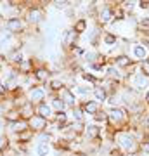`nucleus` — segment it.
Masks as SVG:
<instances>
[{"label":"nucleus","instance_id":"f257e3e1","mask_svg":"<svg viewBox=\"0 0 149 156\" xmlns=\"http://www.w3.org/2000/svg\"><path fill=\"white\" fill-rule=\"evenodd\" d=\"M111 144H113V147H116V149L120 151L122 154H130V153H139L140 151V142H139V139L135 137V134L130 128L113 132Z\"/></svg>","mask_w":149,"mask_h":156},{"label":"nucleus","instance_id":"f03ea898","mask_svg":"<svg viewBox=\"0 0 149 156\" xmlns=\"http://www.w3.org/2000/svg\"><path fill=\"white\" fill-rule=\"evenodd\" d=\"M26 11L23 14L26 24L31 28H38L40 24L45 23V4L49 5L50 2H23Z\"/></svg>","mask_w":149,"mask_h":156},{"label":"nucleus","instance_id":"7ed1b4c3","mask_svg":"<svg viewBox=\"0 0 149 156\" xmlns=\"http://www.w3.org/2000/svg\"><path fill=\"white\" fill-rule=\"evenodd\" d=\"M106 113H108V127L106 128H109L111 132L130 128V113L127 108H108Z\"/></svg>","mask_w":149,"mask_h":156},{"label":"nucleus","instance_id":"20e7f679","mask_svg":"<svg viewBox=\"0 0 149 156\" xmlns=\"http://www.w3.org/2000/svg\"><path fill=\"white\" fill-rule=\"evenodd\" d=\"M115 21V4L113 2H97V12H95V23L97 26H109Z\"/></svg>","mask_w":149,"mask_h":156},{"label":"nucleus","instance_id":"39448f33","mask_svg":"<svg viewBox=\"0 0 149 156\" xmlns=\"http://www.w3.org/2000/svg\"><path fill=\"white\" fill-rule=\"evenodd\" d=\"M2 28L5 30V31H9L11 35H14V37H24L28 33L30 26L26 24L23 16H12L2 23Z\"/></svg>","mask_w":149,"mask_h":156},{"label":"nucleus","instance_id":"423d86ee","mask_svg":"<svg viewBox=\"0 0 149 156\" xmlns=\"http://www.w3.org/2000/svg\"><path fill=\"white\" fill-rule=\"evenodd\" d=\"M125 85H128L132 90H135L139 95H144L146 92L149 90V78L144 76L142 73L139 71V64L137 68H135V71L130 75V76L127 78V82H125Z\"/></svg>","mask_w":149,"mask_h":156},{"label":"nucleus","instance_id":"0eeeda50","mask_svg":"<svg viewBox=\"0 0 149 156\" xmlns=\"http://www.w3.org/2000/svg\"><path fill=\"white\" fill-rule=\"evenodd\" d=\"M26 101L31 102L33 106L40 104V102H45L47 101V95H49V90L45 89V85H33L31 89L26 90Z\"/></svg>","mask_w":149,"mask_h":156},{"label":"nucleus","instance_id":"6e6552de","mask_svg":"<svg viewBox=\"0 0 149 156\" xmlns=\"http://www.w3.org/2000/svg\"><path fill=\"white\" fill-rule=\"evenodd\" d=\"M80 38H82V37H80V35H78L71 26L66 28L64 31H62V35H61V47H62V50L69 52L73 47H76V45H78Z\"/></svg>","mask_w":149,"mask_h":156},{"label":"nucleus","instance_id":"1a4fd4ad","mask_svg":"<svg viewBox=\"0 0 149 156\" xmlns=\"http://www.w3.org/2000/svg\"><path fill=\"white\" fill-rule=\"evenodd\" d=\"M109 62L113 64L115 68H118L120 71H128V69H132L137 62L133 61L132 57H130V54H127V52H122V54H118L116 57H113V59H109Z\"/></svg>","mask_w":149,"mask_h":156},{"label":"nucleus","instance_id":"9d476101","mask_svg":"<svg viewBox=\"0 0 149 156\" xmlns=\"http://www.w3.org/2000/svg\"><path fill=\"white\" fill-rule=\"evenodd\" d=\"M149 56V49L147 45L142 44L140 40H133L132 42V49H130V57H132L135 62H142L146 61Z\"/></svg>","mask_w":149,"mask_h":156},{"label":"nucleus","instance_id":"9b49d317","mask_svg":"<svg viewBox=\"0 0 149 156\" xmlns=\"http://www.w3.org/2000/svg\"><path fill=\"white\" fill-rule=\"evenodd\" d=\"M33 78L37 82V85H47L54 76H52V69L47 64H38L33 69Z\"/></svg>","mask_w":149,"mask_h":156},{"label":"nucleus","instance_id":"f8f14e48","mask_svg":"<svg viewBox=\"0 0 149 156\" xmlns=\"http://www.w3.org/2000/svg\"><path fill=\"white\" fill-rule=\"evenodd\" d=\"M55 95H57V97L66 104L68 109H71V108H75L76 104H80V101H78V97L75 95V92L71 90V87H64V89H61Z\"/></svg>","mask_w":149,"mask_h":156},{"label":"nucleus","instance_id":"ddd939ff","mask_svg":"<svg viewBox=\"0 0 149 156\" xmlns=\"http://www.w3.org/2000/svg\"><path fill=\"white\" fill-rule=\"evenodd\" d=\"M5 59H7V64H9V66L17 68L23 61H24V59H26V56H24L23 47H16V49L7 50V52H5Z\"/></svg>","mask_w":149,"mask_h":156},{"label":"nucleus","instance_id":"4468645a","mask_svg":"<svg viewBox=\"0 0 149 156\" xmlns=\"http://www.w3.org/2000/svg\"><path fill=\"white\" fill-rule=\"evenodd\" d=\"M47 127H49V120H45V118L38 116V115H33V116L28 120V128L35 135L40 134V132H44V130H47Z\"/></svg>","mask_w":149,"mask_h":156},{"label":"nucleus","instance_id":"2eb2a0df","mask_svg":"<svg viewBox=\"0 0 149 156\" xmlns=\"http://www.w3.org/2000/svg\"><path fill=\"white\" fill-rule=\"evenodd\" d=\"M80 106H82V109H83V113H85V116H95L97 113L102 109V106H101L99 102H95L94 99H87V101H82L80 102Z\"/></svg>","mask_w":149,"mask_h":156},{"label":"nucleus","instance_id":"dca6fc26","mask_svg":"<svg viewBox=\"0 0 149 156\" xmlns=\"http://www.w3.org/2000/svg\"><path fill=\"white\" fill-rule=\"evenodd\" d=\"M92 89L94 87H90V85L87 83H76V85H73L71 90L75 92V95L78 97V101L82 102V101H87L90 95H92Z\"/></svg>","mask_w":149,"mask_h":156},{"label":"nucleus","instance_id":"f3484780","mask_svg":"<svg viewBox=\"0 0 149 156\" xmlns=\"http://www.w3.org/2000/svg\"><path fill=\"white\" fill-rule=\"evenodd\" d=\"M5 127H7L9 139L14 137V135H17V134H21V132H24V130H30L26 120H19V122H14V123H5Z\"/></svg>","mask_w":149,"mask_h":156},{"label":"nucleus","instance_id":"a211bd4d","mask_svg":"<svg viewBox=\"0 0 149 156\" xmlns=\"http://www.w3.org/2000/svg\"><path fill=\"white\" fill-rule=\"evenodd\" d=\"M35 115H38V116L45 118V120H52V116H54V109L50 108L49 101H45V102H40V104H37L35 106Z\"/></svg>","mask_w":149,"mask_h":156},{"label":"nucleus","instance_id":"6ab92c4d","mask_svg":"<svg viewBox=\"0 0 149 156\" xmlns=\"http://www.w3.org/2000/svg\"><path fill=\"white\" fill-rule=\"evenodd\" d=\"M120 42H122L120 37L116 33H113V31H104V33H102V38H101V45H106V47H109V49L116 47Z\"/></svg>","mask_w":149,"mask_h":156},{"label":"nucleus","instance_id":"aec40b11","mask_svg":"<svg viewBox=\"0 0 149 156\" xmlns=\"http://www.w3.org/2000/svg\"><path fill=\"white\" fill-rule=\"evenodd\" d=\"M92 97H94L95 102H99L101 106H102V104H104L106 101H108L109 94H108V92H106V89L99 83V85H95L94 89H92Z\"/></svg>","mask_w":149,"mask_h":156},{"label":"nucleus","instance_id":"412c9836","mask_svg":"<svg viewBox=\"0 0 149 156\" xmlns=\"http://www.w3.org/2000/svg\"><path fill=\"white\" fill-rule=\"evenodd\" d=\"M71 28L76 31L80 37H82L85 31H88V19L85 16H80V17H76L75 21H73V24H71Z\"/></svg>","mask_w":149,"mask_h":156},{"label":"nucleus","instance_id":"4be33fe9","mask_svg":"<svg viewBox=\"0 0 149 156\" xmlns=\"http://www.w3.org/2000/svg\"><path fill=\"white\" fill-rule=\"evenodd\" d=\"M2 120H4L5 123H14V122L23 120L21 115H19V108H9V109L2 115Z\"/></svg>","mask_w":149,"mask_h":156},{"label":"nucleus","instance_id":"5701e85b","mask_svg":"<svg viewBox=\"0 0 149 156\" xmlns=\"http://www.w3.org/2000/svg\"><path fill=\"white\" fill-rule=\"evenodd\" d=\"M68 113H69V120L71 122H87V116H85V113H83L82 106L80 104H76L75 108H71V109H68Z\"/></svg>","mask_w":149,"mask_h":156},{"label":"nucleus","instance_id":"b1692460","mask_svg":"<svg viewBox=\"0 0 149 156\" xmlns=\"http://www.w3.org/2000/svg\"><path fill=\"white\" fill-rule=\"evenodd\" d=\"M19 115H21L23 120H30V118L35 115V106L31 104V102H28V101H24L21 106H19Z\"/></svg>","mask_w":149,"mask_h":156},{"label":"nucleus","instance_id":"393cba45","mask_svg":"<svg viewBox=\"0 0 149 156\" xmlns=\"http://www.w3.org/2000/svg\"><path fill=\"white\" fill-rule=\"evenodd\" d=\"M49 104H50V108L54 109V113H59V111H68V108H66V104L62 102L57 95H49Z\"/></svg>","mask_w":149,"mask_h":156},{"label":"nucleus","instance_id":"a878e982","mask_svg":"<svg viewBox=\"0 0 149 156\" xmlns=\"http://www.w3.org/2000/svg\"><path fill=\"white\" fill-rule=\"evenodd\" d=\"M54 134H50L49 130H44L40 134L35 135V142H42V144H52L54 142Z\"/></svg>","mask_w":149,"mask_h":156},{"label":"nucleus","instance_id":"bb28decb","mask_svg":"<svg viewBox=\"0 0 149 156\" xmlns=\"http://www.w3.org/2000/svg\"><path fill=\"white\" fill-rule=\"evenodd\" d=\"M52 144H42V142H37L35 144V154L37 156H50L52 153Z\"/></svg>","mask_w":149,"mask_h":156},{"label":"nucleus","instance_id":"cd10ccee","mask_svg":"<svg viewBox=\"0 0 149 156\" xmlns=\"http://www.w3.org/2000/svg\"><path fill=\"white\" fill-rule=\"evenodd\" d=\"M11 146H12V140L9 139V135L5 132H0V156L5 154Z\"/></svg>","mask_w":149,"mask_h":156},{"label":"nucleus","instance_id":"c85d7f7f","mask_svg":"<svg viewBox=\"0 0 149 156\" xmlns=\"http://www.w3.org/2000/svg\"><path fill=\"white\" fill-rule=\"evenodd\" d=\"M120 5H122V9L127 12L128 16H133V12L137 9V2L135 0H123V2H120Z\"/></svg>","mask_w":149,"mask_h":156},{"label":"nucleus","instance_id":"c756f323","mask_svg":"<svg viewBox=\"0 0 149 156\" xmlns=\"http://www.w3.org/2000/svg\"><path fill=\"white\" fill-rule=\"evenodd\" d=\"M92 122L97 123V125H101V127H108V113H106L104 108H102L95 116H92Z\"/></svg>","mask_w":149,"mask_h":156},{"label":"nucleus","instance_id":"7c9ffc66","mask_svg":"<svg viewBox=\"0 0 149 156\" xmlns=\"http://www.w3.org/2000/svg\"><path fill=\"white\" fill-rule=\"evenodd\" d=\"M73 2H69V0H52L50 2V5L54 7L55 11H62V12H66L69 7H71Z\"/></svg>","mask_w":149,"mask_h":156},{"label":"nucleus","instance_id":"2f4dec72","mask_svg":"<svg viewBox=\"0 0 149 156\" xmlns=\"http://www.w3.org/2000/svg\"><path fill=\"white\" fill-rule=\"evenodd\" d=\"M140 127L144 128V132L146 134H149V108L144 111V115H142V120H140Z\"/></svg>","mask_w":149,"mask_h":156},{"label":"nucleus","instance_id":"473e14b6","mask_svg":"<svg viewBox=\"0 0 149 156\" xmlns=\"http://www.w3.org/2000/svg\"><path fill=\"white\" fill-rule=\"evenodd\" d=\"M139 71L142 73L144 76H147V78H149V62H147V61L139 62Z\"/></svg>","mask_w":149,"mask_h":156},{"label":"nucleus","instance_id":"72a5a7b5","mask_svg":"<svg viewBox=\"0 0 149 156\" xmlns=\"http://www.w3.org/2000/svg\"><path fill=\"white\" fill-rule=\"evenodd\" d=\"M137 9H142V11L149 9V0H139L137 2Z\"/></svg>","mask_w":149,"mask_h":156},{"label":"nucleus","instance_id":"f704fd0d","mask_svg":"<svg viewBox=\"0 0 149 156\" xmlns=\"http://www.w3.org/2000/svg\"><path fill=\"white\" fill-rule=\"evenodd\" d=\"M142 102H144V106L146 108H149V90L142 95Z\"/></svg>","mask_w":149,"mask_h":156},{"label":"nucleus","instance_id":"c9c22d12","mask_svg":"<svg viewBox=\"0 0 149 156\" xmlns=\"http://www.w3.org/2000/svg\"><path fill=\"white\" fill-rule=\"evenodd\" d=\"M142 142H147V144H149V134L144 135V140H142Z\"/></svg>","mask_w":149,"mask_h":156},{"label":"nucleus","instance_id":"e433bc0d","mask_svg":"<svg viewBox=\"0 0 149 156\" xmlns=\"http://www.w3.org/2000/svg\"><path fill=\"white\" fill-rule=\"evenodd\" d=\"M125 156H140V151L139 153H130V154H125Z\"/></svg>","mask_w":149,"mask_h":156},{"label":"nucleus","instance_id":"4c0bfd02","mask_svg":"<svg viewBox=\"0 0 149 156\" xmlns=\"http://www.w3.org/2000/svg\"><path fill=\"white\" fill-rule=\"evenodd\" d=\"M75 156H92V154H88V153H78V154H75Z\"/></svg>","mask_w":149,"mask_h":156},{"label":"nucleus","instance_id":"58836bf2","mask_svg":"<svg viewBox=\"0 0 149 156\" xmlns=\"http://www.w3.org/2000/svg\"><path fill=\"white\" fill-rule=\"evenodd\" d=\"M146 61H147V62H149V56H147V59H146Z\"/></svg>","mask_w":149,"mask_h":156},{"label":"nucleus","instance_id":"ea45409f","mask_svg":"<svg viewBox=\"0 0 149 156\" xmlns=\"http://www.w3.org/2000/svg\"><path fill=\"white\" fill-rule=\"evenodd\" d=\"M118 156H125V154H118Z\"/></svg>","mask_w":149,"mask_h":156}]
</instances>
